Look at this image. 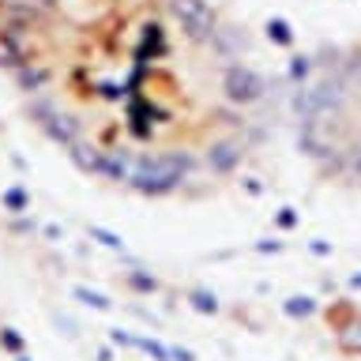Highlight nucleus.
Segmentation results:
<instances>
[{
	"label": "nucleus",
	"instance_id": "1",
	"mask_svg": "<svg viewBox=\"0 0 361 361\" xmlns=\"http://www.w3.org/2000/svg\"><path fill=\"white\" fill-rule=\"evenodd\" d=\"M11 56L53 132L106 180L203 196L279 121V90L211 0H38Z\"/></svg>",
	"mask_w": 361,
	"mask_h": 361
},
{
	"label": "nucleus",
	"instance_id": "2",
	"mask_svg": "<svg viewBox=\"0 0 361 361\" xmlns=\"http://www.w3.org/2000/svg\"><path fill=\"white\" fill-rule=\"evenodd\" d=\"M301 151L327 177L361 192V45L312 56L290 90Z\"/></svg>",
	"mask_w": 361,
	"mask_h": 361
}]
</instances>
